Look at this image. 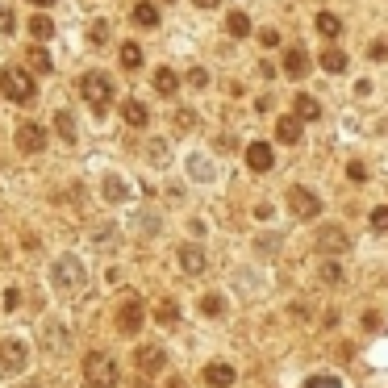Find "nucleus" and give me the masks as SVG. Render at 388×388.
Returning <instances> with one entry per match:
<instances>
[{
	"mask_svg": "<svg viewBox=\"0 0 388 388\" xmlns=\"http://www.w3.org/2000/svg\"><path fill=\"white\" fill-rule=\"evenodd\" d=\"M0 92H5V100H13V104H34L38 100V84L21 67H5V71H0Z\"/></svg>",
	"mask_w": 388,
	"mask_h": 388,
	"instance_id": "obj_1",
	"label": "nucleus"
},
{
	"mask_svg": "<svg viewBox=\"0 0 388 388\" xmlns=\"http://www.w3.org/2000/svg\"><path fill=\"white\" fill-rule=\"evenodd\" d=\"M84 380H88V388H117V363L104 351H92L84 359Z\"/></svg>",
	"mask_w": 388,
	"mask_h": 388,
	"instance_id": "obj_2",
	"label": "nucleus"
},
{
	"mask_svg": "<svg viewBox=\"0 0 388 388\" xmlns=\"http://www.w3.org/2000/svg\"><path fill=\"white\" fill-rule=\"evenodd\" d=\"M80 92H84V100L92 104V113H104L109 100H113V84H109L104 71H88V76L80 80Z\"/></svg>",
	"mask_w": 388,
	"mask_h": 388,
	"instance_id": "obj_3",
	"label": "nucleus"
},
{
	"mask_svg": "<svg viewBox=\"0 0 388 388\" xmlns=\"http://www.w3.org/2000/svg\"><path fill=\"white\" fill-rule=\"evenodd\" d=\"M117 326H122V334H138V330H142V301H138V297H126V301H122Z\"/></svg>",
	"mask_w": 388,
	"mask_h": 388,
	"instance_id": "obj_4",
	"label": "nucleus"
},
{
	"mask_svg": "<svg viewBox=\"0 0 388 388\" xmlns=\"http://www.w3.org/2000/svg\"><path fill=\"white\" fill-rule=\"evenodd\" d=\"M25 359H30V351H25V343H21V339L0 343V367H5V372H21V367H25Z\"/></svg>",
	"mask_w": 388,
	"mask_h": 388,
	"instance_id": "obj_5",
	"label": "nucleus"
},
{
	"mask_svg": "<svg viewBox=\"0 0 388 388\" xmlns=\"http://www.w3.org/2000/svg\"><path fill=\"white\" fill-rule=\"evenodd\" d=\"M288 201H293V213L297 217H317L321 213V201L309 188H288Z\"/></svg>",
	"mask_w": 388,
	"mask_h": 388,
	"instance_id": "obj_6",
	"label": "nucleus"
},
{
	"mask_svg": "<svg viewBox=\"0 0 388 388\" xmlns=\"http://www.w3.org/2000/svg\"><path fill=\"white\" fill-rule=\"evenodd\" d=\"M54 284H59V288H80V284H84V267H80V259H63L59 267H54Z\"/></svg>",
	"mask_w": 388,
	"mask_h": 388,
	"instance_id": "obj_7",
	"label": "nucleus"
},
{
	"mask_svg": "<svg viewBox=\"0 0 388 388\" xmlns=\"http://www.w3.org/2000/svg\"><path fill=\"white\" fill-rule=\"evenodd\" d=\"M17 146H21L25 155H38V150L46 146V130H42V126H34V122H25V126L17 130Z\"/></svg>",
	"mask_w": 388,
	"mask_h": 388,
	"instance_id": "obj_8",
	"label": "nucleus"
},
{
	"mask_svg": "<svg viewBox=\"0 0 388 388\" xmlns=\"http://www.w3.org/2000/svg\"><path fill=\"white\" fill-rule=\"evenodd\" d=\"M305 71H309V50L305 46H293L284 54V76L288 80H305Z\"/></svg>",
	"mask_w": 388,
	"mask_h": 388,
	"instance_id": "obj_9",
	"label": "nucleus"
},
{
	"mask_svg": "<svg viewBox=\"0 0 388 388\" xmlns=\"http://www.w3.org/2000/svg\"><path fill=\"white\" fill-rule=\"evenodd\" d=\"M271 163H275V155H271L267 142H251L247 146V168L251 172H271Z\"/></svg>",
	"mask_w": 388,
	"mask_h": 388,
	"instance_id": "obj_10",
	"label": "nucleus"
},
{
	"mask_svg": "<svg viewBox=\"0 0 388 388\" xmlns=\"http://www.w3.org/2000/svg\"><path fill=\"white\" fill-rule=\"evenodd\" d=\"M317 247H321V251H330V255H339V251H347V247H351V238H347V230H339V226H326V230L317 234Z\"/></svg>",
	"mask_w": 388,
	"mask_h": 388,
	"instance_id": "obj_11",
	"label": "nucleus"
},
{
	"mask_svg": "<svg viewBox=\"0 0 388 388\" xmlns=\"http://www.w3.org/2000/svg\"><path fill=\"white\" fill-rule=\"evenodd\" d=\"M275 138H280L284 146L301 142V117H297V113H293V117H280V122H275Z\"/></svg>",
	"mask_w": 388,
	"mask_h": 388,
	"instance_id": "obj_12",
	"label": "nucleus"
},
{
	"mask_svg": "<svg viewBox=\"0 0 388 388\" xmlns=\"http://www.w3.org/2000/svg\"><path fill=\"white\" fill-rule=\"evenodd\" d=\"M122 117H126L134 130H142V126L150 122V113H146V104H142V100H122Z\"/></svg>",
	"mask_w": 388,
	"mask_h": 388,
	"instance_id": "obj_13",
	"label": "nucleus"
},
{
	"mask_svg": "<svg viewBox=\"0 0 388 388\" xmlns=\"http://www.w3.org/2000/svg\"><path fill=\"white\" fill-rule=\"evenodd\" d=\"M205 380H209L213 388H230V384H234V367H230V363H209V367H205Z\"/></svg>",
	"mask_w": 388,
	"mask_h": 388,
	"instance_id": "obj_14",
	"label": "nucleus"
},
{
	"mask_svg": "<svg viewBox=\"0 0 388 388\" xmlns=\"http://www.w3.org/2000/svg\"><path fill=\"white\" fill-rule=\"evenodd\" d=\"M180 267H184L188 275H201V271H205V251H201V247H180Z\"/></svg>",
	"mask_w": 388,
	"mask_h": 388,
	"instance_id": "obj_15",
	"label": "nucleus"
},
{
	"mask_svg": "<svg viewBox=\"0 0 388 388\" xmlns=\"http://www.w3.org/2000/svg\"><path fill=\"white\" fill-rule=\"evenodd\" d=\"M134 359H138V367H142V372H159L163 363H168V355H163L159 347H138V355H134Z\"/></svg>",
	"mask_w": 388,
	"mask_h": 388,
	"instance_id": "obj_16",
	"label": "nucleus"
},
{
	"mask_svg": "<svg viewBox=\"0 0 388 388\" xmlns=\"http://www.w3.org/2000/svg\"><path fill=\"white\" fill-rule=\"evenodd\" d=\"M134 25H142V30L159 25V9L150 5V0H138V5H134Z\"/></svg>",
	"mask_w": 388,
	"mask_h": 388,
	"instance_id": "obj_17",
	"label": "nucleus"
},
{
	"mask_svg": "<svg viewBox=\"0 0 388 388\" xmlns=\"http://www.w3.org/2000/svg\"><path fill=\"white\" fill-rule=\"evenodd\" d=\"M176 88H180V76H176L172 67H159V71H155V92H163V96H176Z\"/></svg>",
	"mask_w": 388,
	"mask_h": 388,
	"instance_id": "obj_18",
	"label": "nucleus"
},
{
	"mask_svg": "<svg viewBox=\"0 0 388 388\" xmlns=\"http://www.w3.org/2000/svg\"><path fill=\"white\" fill-rule=\"evenodd\" d=\"M317 63H321V71H334V76H339V71L347 67V54H343L339 46H326V50H321V59H317Z\"/></svg>",
	"mask_w": 388,
	"mask_h": 388,
	"instance_id": "obj_19",
	"label": "nucleus"
},
{
	"mask_svg": "<svg viewBox=\"0 0 388 388\" xmlns=\"http://www.w3.org/2000/svg\"><path fill=\"white\" fill-rule=\"evenodd\" d=\"M293 109H297V117H301V122H313V117L321 113L317 100H313L309 92H297V96H293Z\"/></svg>",
	"mask_w": 388,
	"mask_h": 388,
	"instance_id": "obj_20",
	"label": "nucleus"
},
{
	"mask_svg": "<svg viewBox=\"0 0 388 388\" xmlns=\"http://www.w3.org/2000/svg\"><path fill=\"white\" fill-rule=\"evenodd\" d=\"M317 34H321V38H330V42H334V38L343 34V21H339L334 13H317Z\"/></svg>",
	"mask_w": 388,
	"mask_h": 388,
	"instance_id": "obj_21",
	"label": "nucleus"
},
{
	"mask_svg": "<svg viewBox=\"0 0 388 388\" xmlns=\"http://www.w3.org/2000/svg\"><path fill=\"white\" fill-rule=\"evenodd\" d=\"M122 67H126V71H138V67H142V46H138V42H126V46H122Z\"/></svg>",
	"mask_w": 388,
	"mask_h": 388,
	"instance_id": "obj_22",
	"label": "nucleus"
},
{
	"mask_svg": "<svg viewBox=\"0 0 388 388\" xmlns=\"http://www.w3.org/2000/svg\"><path fill=\"white\" fill-rule=\"evenodd\" d=\"M25 59H30V67H34V71H42V76H46V71H54V63H50V54H46L42 46H34V50L25 54Z\"/></svg>",
	"mask_w": 388,
	"mask_h": 388,
	"instance_id": "obj_23",
	"label": "nucleus"
},
{
	"mask_svg": "<svg viewBox=\"0 0 388 388\" xmlns=\"http://www.w3.org/2000/svg\"><path fill=\"white\" fill-rule=\"evenodd\" d=\"M226 30H230L234 38H247V34H251V17H247V13H230V17H226Z\"/></svg>",
	"mask_w": 388,
	"mask_h": 388,
	"instance_id": "obj_24",
	"label": "nucleus"
},
{
	"mask_svg": "<svg viewBox=\"0 0 388 388\" xmlns=\"http://www.w3.org/2000/svg\"><path fill=\"white\" fill-rule=\"evenodd\" d=\"M54 130H59L67 142H76V117L67 113V109H63V113H54Z\"/></svg>",
	"mask_w": 388,
	"mask_h": 388,
	"instance_id": "obj_25",
	"label": "nucleus"
},
{
	"mask_svg": "<svg viewBox=\"0 0 388 388\" xmlns=\"http://www.w3.org/2000/svg\"><path fill=\"white\" fill-rule=\"evenodd\" d=\"M30 34H34L38 42H46V38H54V25H50V17H34V21H30Z\"/></svg>",
	"mask_w": 388,
	"mask_h": 388,
	"instance_id": "obj_26",
	"label": "nucleus"
},
{
	"mask_svg": "<svg viewBox=\"0 0 388 388\" xmlns=\"http://www.w3.org/2000/svg\"><path fill=\"white\" fill-rule=\"evenodd\" d=\"M221 309H226V305H221V297H217V293H213V297H205V301H201V313H205V317H217V313H221Z\"/></svg>",
	"mask_w": 388,
	"mask_h": 388,
	"instance_id": "obj_27",
	"label": "nucleus"
},
{
	"mask_svg": "<svg viewBox=\"0 0 388 388\" xmlns=\"http://www.w3.org/2000/svg\"><path fill=\"white\" fill-rule=\"evenodd\" d=\"M305 388H343V380H334V376H313V380H305Z\"/></svg>",
	"mask_w": 388,
	"mask_h": 388,
	"instance_id": "obj_28",
	"label": "nucleus"
},
{
	"mask_svg": "<svg viewBox=\"0 0 388 388\" xmlns=\"http://www.w3.org/2000/svg\"><path fill=\"white\" fill-rule=\"evenodd\" d=\"M88 38H92L96 46H104V38H109V25H104V21H92V30H88Z\"/></svg>",
	"mask_w": 388,
	"mask_h": 388,
	"instance_id": "obj_29",
	"label": "nucleus"
},
{
	"mask_svg": "<svg viewBox=\"0 0 388 388\" xmlns=\"http://www.w3.org/2000/svg\"><path fill=\"white\" fill-rule=\"evenodd\" d=\"M104 192L113 196V201H122L126 196V188H122V180H104Z\"/></svg>",
	"mask_w": 388,
	"mask_h": 388,
	"instance_id": "obj_30",
	"label": "nucleus"
},
{
	"mask_svg": "<svg viewBox=\"0 0 388 388\" xmlns=\"http://www.w3.org/2000/svg\"><path fill=\"white\" fill-rule=\"evenodd\" d=\"M372 226L376 230H388V209H372Z\"/></svg>",
	"mask_w": 388,
	"mask_h": 388,
	"instance_id": "obj_31",
	"label": "nucleus"
},
{
	"mask_svg": "<svg viewBox=\"0 0 388 388\" xmlns=\"http://www.w3.org/2000/svg\"><path fill=\"white\" fill-rule=\"evenodd\" d=\"M367 54H372V59H384V54H388V42H372Z\"/></svg>",
	"mask_w": 388,
	"mask_h": 388,
	"instance_id": "obj_32",
	"label": "nucleus"
},
{
	"mask_svg": "<svg viewBox=\"0 0 388 388\" xmlns=\"http://www.w3.org/2000/svg\"><path fill=\"white\" fill-rule=\"evenodd\" d=\"M321 275H326L330 284H339V275H343V271H339V263H326V271H321Z\"/></svg>",
	"mask_w": 388,
	"mask_h": 388,
	"instance_id": "obj_33",
	"label": "nucleus"
},
{
	"mask_svg": "<svg viewBox=\"0 0 388 388\" xmlns=\"http://www.w3.org/2000/svg\"><path fill=\"white\" fill-rule=\"evenodd\" d=\"M259 42L263 46H275V42H280V34H275V30H259Z\"/></svg>",
	"mask_w": 388,
	"mask_h": 388,
	"instance_id": "obj_34",
	"label": "nucleus"
},
{
	"mask_svg": "<svg viewBox=\"0 0 388 388\" xmlns=\"http://www.w3.org/2000/svg\"><path fill=\"white\" fill-rule=\"evenodd\" d=\"M188 84H192V88H205V84H209V76H205V71H201V67H196V71H192V76H188Z\"/></svg>",
	"mask_w": 388,
	"mask_h": 388,
	"instance_id": "obj_35",
	"label": "nucleus"
},
{
	"mask_svg": "<svg viewBox=\"0 0 388 388\" xmlns=\"http://www.w3.org/2000/svg\"><path fill=\"white\" fill-rule=\"evenodd\" d=\"M159 317H163V321H176V317H180V309H176V305H163V309H159Z\"/></svg>",
	"mask_w": 388,
	"mask_h": 388,
	"instance_id": "obj_36",
	"label": "nucleus"
},
{
	"mask_svg": "<svg viewBox=\"0 0 388 388\" xmlns=\"http://www.w3.org/2000/svg\"><path fill=\"white\" fill-rule=\"evenodd\" d=\"M21 305V293L17 288H9V297H5V309H17Z\"/></svg>",
	"mask_w": 388,
	"mask_h": 388,
	"instance_id": "obj_37",
	"label": "nucleus"
},
{
	"mask_svg": "<svg viewBox=\"0 0 388 388\" xmlns=\"http://www.w3.org/2000/svg\"><path fill=\"white\" fill-rule=\"evenodd\" d=\"M0 30H13V13L9 9H0Z\"/></svg>",
	"mask_w": 388,
	"mask_h": 388,
	"instance_id": "obj_38",
	"label": "nucleus"
},
{
	"mask_svg": "<svg viewBox=\"0 0 388 388\" xmlns=\"http://www.w3.org/2000/svg\"><path fill=\"white\" fill-rule=\"evenodd\" d=\"M196 5H201V9H213V5H217V0H196Z\"/></svg>",
	"mask_w": 388,
	"mask_h": 388,
	"instance_id": "obj_39",
	"label": "nucleus"
},
{
	"mask_svg": "<svg viewBox=\"0 0 388 388\" xmlns=\"http://www.w3.org/2000/svg\"><path fill=\"white\" fill-rule=\"evenodd\" d=\"M34 5H54V0H34Z\"/></svg>",
	"mask_w": 388,
	"mask_h": 388,
	"instance_id": "obj_40",
	"label": "nucleus"
}]
</instances>
